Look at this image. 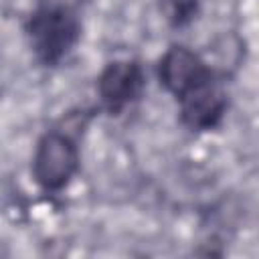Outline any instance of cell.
<instances>
[{
  "instance_id": "5b68a950",
  "label": "cell",
  "mask_w": 259,
  "mask_h": 259,
  "mask_svg": "<svg viewBox=\"0 0 259 259\" xmlns=\"http://www.w3.org/2000/svg\"><path fill=\"white\" fill-rule=\"evenodd\" d=\"M162 10L166 14V20L174 28L188 26L200 12L198 0H162Z\"/></svg>"
},
{
  "instance_id": "7a4b0ae2",
  "label": "cell",
  "mask_w": 259,
  "mask_h": 259,
  "mask_svg": "<svg viewBox=\"0 0 259 259\" xmlns=\"http://www.w3.org/2000/svg\"><path fill=\"white\" fill-rule=\"evenodd\" d=\"M81 20L61 0H40L24 20V36L34 59L45 67L61 65L81 40Z\"/></svg>"
},
{
  "instance_id": "6da1fadb",
  "label": "cell",
  "mask_w": 259,
  "mask_h": 259,
  "mask_svg": "<svg viewBox=\"0 0 259 259\" xmlns=\"http://www.w3.org/2000/svg\"><path fill=\"white\" fill-rule=\"evenodd\" d=\"M156 75L176 101L180 123L186 130L204 134L223 123L229 107L225 81L198 53L184 45L168 47L158 59Z\"/></svg>"
},
{
  "instance_id": "3957f363",
  "label": "cell",
  "mask_w": 259,
  "mask_h": 259,
  "mask_svg": "<svg viewBox=\"0 0 259 259\" xmlns=\"http://www.w3.org/2000/svg\"><path fill=\"white\" fill-rule=\"evenodd\" d=\"M81 168V152L75 138L63 130L45 132L32 152L30 174L42 192L65 190Z\"/></svg>"
},
{
  "instance_id": "277c9868",
  "label": "cell",
  "mask_w": 259,
  "mask_h": 259,
  "mask_svg": "<svg viewBox=\"0 0 259 259\" xmlns=\"http://www.w3.org/2000/svg\"><path fill=\"white\" fill-rule=\"evenodd\" d=\"M95 91L105 113L121 115L130 105L142 99L146 91V71L136 59L109 61L97 75Z\"/></svg>"
}]
</instances>
